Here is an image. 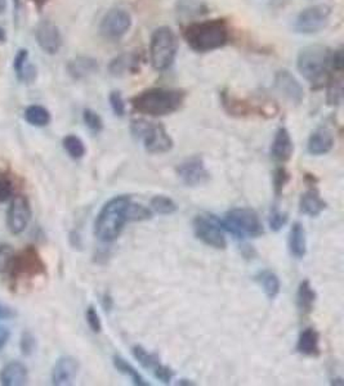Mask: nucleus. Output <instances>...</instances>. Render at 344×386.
Here are the masks:
<instances>
[{
  "mask_svg": "<svg viewBox=\"0 0 344 386\" xmlns=\"http://www.w3.org/2000/svg\"><path fill=\"white\" fill-rule=\"evenodd\" d=\"M102 307L105 309L106 312H110L113 307V300L111 296L109 294H105L102 296Z\"/></svg>",
  "mask_w": 344,
  "mask_h": 386,
  "instance_id": "nucleus-48",
  "label": "nucleus"
},
{
  "mask_svg": "<svg viewBox=\"0 0 344 386\" xmlns=\"http://www.w3.org/2000/svg\"><path fill=\"white\" fill-rule=\"evenodd\" d=\"M35 39L38 45L48 55H56L62 47V35L60 33V28L48 20L38 23Z\"/></svg>",
  "mask_w": 344,
  "mask_h": 386,
  "instance_id": "nucleus-15",
  "label": "nucleus"
},
{
  "mask_svg": "<svg viewBox=\"0 0 344 386\" xmlns=\"http://www.w3.org/2000/svg\"><path fill=\"white\" fill-rule=\"evenodd\" d=\"M186 101V93L172 88H151L137 94L132 99L134 111L152 118L167 116L181 110Z\"/></svg>",
  "mask_w": 344,
  "mask_h": 386,
  "instance_id": "nucleus-2",
  "label": "nucleus"
},
{
  "mask_svg": "<svg viewBox=\"0 0 344 386\" xmlns=\"http://www.w3.org/2000/svg\"><path fill=\"white\" fill-rule=\"evenodd\" d=\"M132 204V198L127 195H120L110 198L102 209L94 222V234L96 237L105 244H111L118 239L129 223V206Z\"/></svg>",
  "mask_w": 344,
  "mask_h": 386,
  "instance_id": "nucleus-1",
  "label": "nucleus"
},
{
  "mask_svg": "<svg viewBox=\"0 0 344 386\" xmlns=\"http://www.w3.org/2000/svg\"><path fill=\"white\" fill-rule=\"evenodd\" d=\"M221 225L225 232L231 233L236 239H257L265 233V228L258 214L246 208H238L227 211L225 218L221 219Z\"/></svg>",
  "mask_w": 344,
  "mask_h": 386,
  "instance_id": "nucleus-6",
  "label": "nucleus"
},
{
  "mask_svg": "<svg viewBox=\"0 0 344 386\" xmlns=\"http://www.w3.org/2000/svg\"><path fill=\"white\" fill-rule=\"evenodd\" d=\"M31 219V206L28 197L17 195L12 198L7 212V227L12 234H21Z\"/></svg>",
  "mask_w": 344,
  "mask_h": 386,
  "instance_id": "nucleus-13",
  "label": "nucleus"
},
{
  "mask_svg": "<svg viewBox=\"0 0 344 386\" xmlns=\"http://www.w3.org/2000/svg\"><path fill=\"white\" fill-rule=\"evenodd\" d=\"M28 368L21 362H11L0 371V384L4 386H21L28 382Z\"/></svg>",
  "mask_w": 344,
  "mask_h": 386,
  "instance_id": "nucleus-22",
  "label": "nucleus"
},
{
  "mask_svg": "<svg viewBox=\"0 0 344 386\" xmlns=\"http://www.w3.org/2000/svg\"><path fill=\"white\" fill-rule=\"evenodd\" d=\"M344 57L342 50H335V52H331V69L334 71L343 70Z\"/></svg>",
  "mask_w": 344,
  "mask_h": 386,
  "instance_id": "nucleus-45",
  "label": "nucleus"
},
{
  "mask_svg": "<svg viewBox=\"0 0 344 386\" xmlns=\"http://www.w3.org/2000/svg\"><path fill=\"white\" fill-rule=\"evenodd\" d=\"M13 316V310L7 307V305H4L3 302H0V319H7V318H11V317Z\"/></svg>",
  "mask_w": 344,
  "mask_h": 386,
  "instance_id": "nucleus-47",
  "label": "nucleus"
},
{
  "mask_svg": "<svg viewBox=\"0 0 344 386\" xmlns=\"http://www.w3.org/2000/svg\"><path fill=\"white\" fill-rule=\"evenodd\" d=\"M7 40V34H6V30L3 28H0V42H4Z\"/></svg>",
  "mask_w": 344,
  "mask_h": 386,
  "instance_id": "nucleus-51",
  "label": "nucleus"
},
{
  "mask_svg": "<svg viewBox=\"0 0 344 386\" xmlns=\"http://www.w3.org/2000/svg\"><path fill=\"white\" fill-rule=\"evenodd\" d=\"M79 362L74 357H62L58 359L52 370V384L57 386L71 385L79 373Z\"/></svg>",
  "mask_w": 344,
  "mask_h": 386,
  "instance_id": "nucleus-18",
  "label": "nucleus"
},
{
  "mask_svg": "<svg viewBox=\"0 0 344 386\" xmlns=\"http://www.w3.org/2000/svg\"><path fill=\"white\" fill-rule=\"evenodd\" d=\"M20 348H21L22 353L25 356H31L36 349L35 337L33 336L31 334H28V332H25L21 337Z\"/></svg>",
  "mask_w": 344,
  "mask_h": 386,
  "instance_id": "nucleus-44",
  "label": "nucleus"
},
{
  "mask_svg": "<svg viewBox=\"0 0 344 386\" xmlns=\"http://www.w3.org/2000/svg\"><path fill=\"white\" fill-rule=\"evenodd\" d=\"M290 182V173L284 166L276 169L274 174V195L281 196L282 191L287 187V184Z\"/></svg>",
  "mask_w": 344,
  "mask_h": 386,
  "instance_id": "nucleus-36",
  "label": "nucleus"
},
{
  "mask_svg": "<svg viewBox=\"0 0 344 386\" xmlns=\"http://www.w3.org/2000/svg\"><path fill=\"white\" fill-rule=\"evenodd\" d=\"M274 88L281 96L294 105H301L304 91L301 83L288 70H280L274 75Z\"/></svg>",
  "mask_w": 344,
  "mask_h": 386,
  "instance_id": "nucleus-16",
  "label": "nucleus"
},
{
  "mask_svg": "<svg viewBox=\"0 0 344 386\" xmlns=\"http://www.w3.org/2000/svg\"><path fill=\"white\" fill-rule=\"evenodd\" d=\"M334 147V137L328 127H318L309 135L307 149L314 156L329 154Z\"/></svg>",
  "mask_w": 344,
  "mask_h": 386,
  "instance_id": "nucleus-21",
  "label": "nucleus"
},
{
  "mask_svg": "<svg viewBox=\"0 0 344 386\" xmlns=\"http://www.w3.org/2000/svg\"><path fill=\"white\" fill-rule=\"evenodd\" d=\"M331 8L326 4H316L303 9L295 20L296 33L303 35H312L326 28L331 20Z\"/></svg>",
  "mask_w": 344,
  "mask_h": 386,
  "instance_id": "nucleus-10",
  "label": "nucleus"
},
{
  "mask_svg": "<svg viewBox=\"0 0 344 386\" xmlns=\"http://www.w3.org/2000/svg\"><path fill=\"white\" fill-rule=\"evenodd\" d=\"M294 152V143L287 127H279L274 133V141L271 144V157L274 161L285 164L290 161Z\"/></svg>",
  "mask_w": 344,
  "mask_h": 386,
  "instance_id": "nucleus-19",
  "label": "nucleus"
},
{
  "mask_svg": "<svg viewBox=\"0 0 344 386\" xmlns=\"http://www.w3.org/2000/svg\"><path fill=\"white\" fill-rule=\"evenodd\" d=\"M194 233L203 244L217 250L227 247L225 229L221 225V219L216 215H197L192 222Z\"/></svg>",
  "mask_w": 344,
  "mask_h": 386,
  "instance_id": "nucleus-9",
  "label": "nucleus"
},
{
  "mask_svg": "<svg viewBox=\"0 0 344 386\" xmlns=\"http://www.w3.org/2000/svg\"><path fill=\"white\" fill-rule=\"evenodd\" d=\"M128 217H129V222H143V220L152 218V212L143 205L132 203L129 206Z\"/></svg>",
  "mask_w": 344,
  "mask_h": 386,
  "instance_id": "nucleus-37",
  "label": "nucleus"
},
{
  "mask_svg": "<svg viewBox=\"0 0 344 386\" xmlns=\"http://www.w3.org/2000/svg\"><path fill=\"white\" fill-rule=\"evenodd\" d=\"M140 55L137 52L121 53L115 57L109 64V71L113 76H126L128 74H137L140 71Z\"/></svg>",
  "mask_w": 344,
  "mask_h": 386,
  "instance_id": "nucleus-20",
  "label": "nucleus"
},
{
  "mask_svg": "<svg viewBox=\"0 0 344 386\" xmlns=\"http://www.w3.org/2000/svg\"><path fill=\"white\" fill-rule=\"evenodd\" d=\"M33 3H34V6H35L38 9H42L50 0H31Z\"/></svg>",
  "mask_w": 344,
  "mask_h": 386,
  "instance_id": "nucleus-49",
  "label": "nucleus"
},
{
  "mask_svg": "<svg viewBox=\"0 0 344 386\" xmlns=\"http://www.w3.org/2000/svg\"><path fill=\"white\" fill-rule=\"evenodd\" d=\"M132 354L143 368L152 373L156 379L162 381V384H169L173 380L174 373L172 371V368L162 363V361L155 353H150L143 346L135 345L132 348Z\"/></svg>",
  "mask_w": 344,
  "mask_h": 386,
  "instance_id": "nucleus-14",
  "label": "nucleus"
},
{
  "mask_svg": "<svg viewBox=\"0 0 344 386\" xmlns=\"http://www.w3.org/2000/svg\"><path fill=\"white\" fill-rule=\"evenodd\" d=\"M65 151L70 154L74 160H80L85 156L87 148H85L84 142L82 141L77 135H66L62 141Z\"/></svg>",
  "mask_w": 344,
  "mask_h": 386,
  "instance_id": "nucleus-32",
  "label": "nucleus"
},
{
  "mask_svg": "<svg viewBox=\"0 0 344 386\" xmlns=\"http://www.w3.org/2000/svg\"><path fill=\"white\" fill-rule=\"evenodd\" d=\"M132 28V17L127 11L113 8L104 16L99 23V34L106 40L116 42L128 34Z\"/></svg>",
  "mask_w": 344,
  "mask_h": 386,
  "instance_id": "nucleus-11",
  "label": "nucleus"
},
{
  "mask_svg": "<svg viewBox=\"0 0 344 386\" xmlns=\"http://www.w3.org/2000/svg\"><path fill=\"white\" fill-rule=\"evenodd\" d=\"M7 9V0H0V14L4 13Z\"/></svg>",
  "mask_w": 344,
  "mask_h": 386,
  "instance_id": "nucleus-52",
  "label": "nucleus"
},
{
  "mask_svg": "<svg viewBox=\"0 0 344 386\" xmlns=\"http://www.w3.org/2000/svg\"><path fill=\"white\" fill-rule=\"evenodd\" d=\"M14 251L11 246H0V273H4L9 269L11 261L13 259Z\"/></svg>",
  "mask_w": 344,
  "mask_h": 386,
  "instance_id": "nucleus-43",
  "label": "nucleus"
},
{
  "mask_svg": "<svg viewBox=\"0 0 344 386\" xmlns=\"http://www.w3.org/2000/svg\"><path fill=\"white\" fill-rule=\"evenodd\" d=\"M177 385H195V382H192L190 380H179Z\"/></svg>",
  "mask_w": 344,
  "mask_h": 386,
  "instance_id": "nucleus-53",
  "label": "nucleus"
},
{
  "mask_svg": "<svg viewBox=\"0 0 344 386\" xmlns=\"http://www.w3.org/2000/svg\"><path fill=\"white\" fill-rule=\"evenodd\" d=\"M328 96L326 102L329 106H338L343 97V81L340 77H331L328 81Z\"/></svg>",
  "mask_w": 344,
  "mask_h": 386,
  "instance_id": "nucleus-34",
  "label": "nucleus"
},
{
  "mask_svg": "<svg viewBox=\"0 0 344 386\" xmlns=\"http://www.w3.org/2000/svg\"><path fill=\"white\" fill-rule=\"evenodd\" d=\"M113 367H115L120 373H123L124 376H127V378L132 380V382H133L134 385L150 386V382L143 379V376L134 368L133 365H131V363L127 362L123 357H120V356H113Z\"/></svg>",
  "mask_w": 344,
  "mask_h": 386,
  "instance_id": "nucleus-30",
  "label": "nucleus"
},
{
  "mask_svg": "<svg viewBox=\"0 0 344 386\" xmlns=\"http://www.w3.org/2000/svg\"><path fill=\"white\" fill-rule=\"evenodd\" d=\"M316 299V291L312 288L311 282L309 280L301 282L296 291V308L303 317L309 316L312 313Z\"/></svg>",
  "mask_w": 344,
  "mask_h": 386,
  "instance_id": "nucleus-27",
  "label": "nucleus"
},
{
  "mask_svg": "<svg viewBox=\"0 0 344 386\" xmlns=\"http://www.w3.org/2000/svg\"><path fill=\"white\" fill-rule=\"evenodd\" d=\"M289 217L287 212L280 211L277 208H274L271 214H270V219H268V225L272 232H279L287 225L288 223Z\"/></svg>",
  "mask_w": 344,
  "mask_h": 386,
  "instance_id": "nucleus-38",
  "label": "nucleus"
},
{
  "mask_svg": "<svg viewBox=\"0 0 344 386\" xmlns=\"http://www.w3.org/2000/svg\"><path fill=\"white\" fill-rule=\"evenodd\" d=\"M110 105L113 108V113L119 118H123L126 115V102L123 99V96L120 91H113L110 94Z\"/></svg>",
  "mask_w": 344,
  "mask_h": 386,
  "instance_id": "nucleus-42",
  "label": "nucleus"
},
{
  "mask_svg": "<svg viewBox=\"0 0 344 386\" xmlns=\"http://www.w3.org/2000/svg\"><path fill=\"white\" fill-rule=\"evenodd\" d=\"M14 9H16V13H18L21 11V0H13Z\"/></svg>",
  "mask_w": 344,
  "mask_h": 386,
  "instance_id": "nucleus-50",
  "label": "nucleus"
},
{
  "mask_svg": "<svg viewBox=\"0 0 344 386\" xmlns=\"http://www.w3.org/2000/svg\"><path fill=\"white\" fill-rule=\"evenodd\" d=\"M254 280L263 288L265 294L270 300L276 299L280 294L281 282L277 274L274 273L272 271H260L254 276Z\"/></svg>",
  "mask_w": 344,
  "mask_h": 386,
  "instance_id": "nucleus-29",
  "label": "nucleus"
},
{
  "mask_svg": "<svg viewBox=\"0 0 344 386\" xmlns=\"http://www.w3.org/2000/svg\"><path fill=\"white\" fill-rule=\"evenodd\" d=\"M289 250L295 259H303L307 254V236L306 229L299 222L292 225L289 236Z\"/></svg>",
  "mask_w": 344,
  "mask_h": 386,
  "instance_id": "nucleus-28",
  "label": "nucleus"
},
{
  "mask_svg": "<svg viewBox=\"0 0 344 386\" xmlns=\"http://www.w3.org/2000/svg\"><path fill=\"white\" fill-rule=\"evenodd\" d=\"M13 69L17 79L22 83L31 84L35 81L38 70L34 64L28 62V50H20L17 52L14 57Z\"/></svg>",
  "mask_w": 344,
  "mask_h": 386,
  "instance_id": "nucleus-26",
  "label": "nucleus"
},
{
  "mask_svg": "<svg viewBox=\"0 0 344 386\" xmlns=\"http://www.w3.org/2000/svg\"><path fill=\"white\" fill-rule=\"evenodd\" d=\"M132 133L135 138L143 141V147L148 154H167L174 146L173 138L162 124H154L145 120H133Z\"/></svg>",
  "mask_w": 344,
  "mask_h": 386,
  "instance_id": "nucleus-7",
  "label": "nucleus"
},
{
  "mask_svg": "<svg viewBox=\"0 0 344 386\" xmlns=\"http://www.w3.org/2000/svg\"><path fill=\"white\" fill-rule=\"evenodd\" d=\"M296 67L312 88L318 89L331 77V50L323 45L306 47L298 55Z\"/></svg>",
  "mask_w": 344,
  "mask_h": 386,
  "instance_id": "nucleus-4",
  "label": "nucleus"
},
{
  "mask_svg": "<svg viewBox=\"0 0 344 386\" xmlns=\"http://www.w3.org/2000/svg\"><path fill=\"white\" fill-rule=\"evenodd\" d=\"M183 38L191 50L205 53L225 47L230 40V28L221 18L194 22L184 28Z\"/></svg>",
  "mask_w": 344,
  "mask_h": 386,
  "instance_id": "nucleus-3",
  "label": "nucleus"
},
{
  "mask_svg": "<svg viewBox=\"0 0 344 386\" xmlns=\"http://www.w3.org/2000/svg\"><path fill=\"white\" fill-rule=\"evenodd\" d=\"M326 208L328 204L323 201L320 196V192L315 187H311L307 192H304L299 200L301 212L312 218L318 217Z\"/></svg>",
  "mask_w": 344,
  "mask_h": 386,
  "instance_id": "nucleus-25",
  "label": "nucleus"
},
{
  "mask_svg": "<svg viewBox=\"0 0 344 386\" xmlns=\"http://www.w3.org/2000/svg\"><path fill=\"white\" fill-rule=\"evenodd\" d=\"M296 351L306 357H318L320 349V334L315 329H306L299 334L296 346Z\"/></svg>",
  "mask_w": 344,
  "mask_h": 386,
  "instance_id": "nucleus-24",
  "label": "nucleus"
},
{
  "mask_svg": "<svg viewBox=\"0 0 344 386\" xmlns=\"http://www.w3.org/2000/svg\"><path fill=\"white\" fill-rule=\"evenodd\" d=\"M83 120L88 129L93 133H101L104 130V120L99 113L91 108H85L83 111Z\"/></svg>",
  "mask_w": 344,
  "mask_h": 386,
  "instance_id": "nucleus-35",
  "label": "nucleus"
},
{
  "mask_svg": "<svg viewBox=\"0 0 344 386\" xmlns=\"http://www.w3.org/2000/svg\"><path fill=\"white\" fill-rule=\"evenodd\" d=\"M178 39L168 26L156 28L150 42V59L156 71L168 70L176 59Z\"/></svg>",
  "mask_w": 344,
  "mask_h": 386,
  "instance_id": "nucleus-5",
  "label": "nucleus"
},
{
  "mask_svg": "<svg viewBox=\"0 0 344 386\" xmlns=\"http://www.w3.org/2000/svg\"><path fill=\"white\" fill-rule=\"evenodd\" d=\"M179 12L183 13L201 14L206 12V7L201 3H197L195 0H181L178 3Z\"/></svg>",
  "mask_w": 344,
  "mask_h": 386,
  "instance_id": "nucleus-40",
  "label": "nucleus"
},
{
  "mask_svg": "<svg viewBox=\"0 0 344 386\" xmlns=\"http://www.w3.org/2000/svg\"><path fill=\"white\" fill-rule=\"evenodd\" d=\"M25 120L34 127H47L52 120L50 111L43 106H28L25 111Z\"/></svg>",
  "mask_w": 344,
  "mask_h": 386,
  "instance_id": "nucleus-31",
  "label": "nucleus"
},
{
  "mask_svg": "<svg viewBox=\"0 0 344 386\" xmlns=\"http://www.w3.org/2000/svg\"><path fill=\"white\" fill-rule=\"evenodd\" d=\"M222 105L225 107L226 111L232 115V116H249V115H260V116H267V118H274L276 113L274 111H270L267 108H263L262 106L253 105L245 101H240L238 98H233L226 91L222 93Z\"/></svg>",
  "mask_w": 344,
  "mask_h": 386,
  "instance_id": "nucleus-17",
  "label": "nucleus"
},
{
  "mask_svg": "<svg viewBox=\"0 0 344 386\" xmlns=\"http://www.w3.org/2000/svg\"><path fill=\"white\" fill-rule=\"evenodd\" d=\"M99 66L97 59L88 56H79L71 59L67 64V72L72 79L82 80L91 76L99 71Z\"/></svg>",
  "mask_w": 344,
  "mask_h": 386,
  "instance_id": "nucleus-23",
  "label": "nucleus"
},
{
  "mask_svg": "<svg viewBox=\"0 0 344 386\" xmlns=\"http://www.w3.org/2000/svg\"><path fill=\"white\" fill-rule=\"evenodd\" d=\"M9 336H11V332H9L7 327L0 326V351L7 344Z\"/></svg>",
  "mask_w": 344,
  "mask_h": 386,
  "instance_id": "nucleus-46",
  "label": "nucleus"
},
{
  "mask_svg": "<svg viewBox=\"0 0 344 386\" xmlns=\"http://www.w3.org/2000/svg\"><path fill=\"white\" fill-rule=\"evenodd\" d=\"M85 318H87V323L89 326L94 334H99L102 331V322H101V318H99V314L97 313V310L94 307H89L87 309L85 312Z\"/></svg>",
  "mask_w": 344,
  "mask_h": 386,
  "instance_id": "nucleus-41",
  "label": "nucleus"
},
{
  "mask_svg": "<svg viewBox=\"0 0 344 386\" xmlns=\"http://www.w3.org/2000/svg\"><path fill=\"white\" fill-rule=\"evenodd\" d=\"M151 209L162 215H172L178 210V206L173 198L164 195H156L150 201Z\"/></svg>",
  "mask_w": 344,
  "mask_h": 386,
  "instance_id": "nucleus-33",
  "label": "nucleus"
},
{
  "mask_svg": "<svg viewBox=\"0 0 344 386\" xmlns=\"http://www.w3.org/2000/svg\"><path fill=\"white\" fill-rule=\"evenodd\" d=\"M13 195V182L11 176L0 171V204L8 201Z\"/></svg>",
  "mask_w": 344,
  "mask_h": 386,
  "instance_id": "nucleus-39",
  "label": "nucleus"
},
{
  "mask_svg": "<svg viewBox=\"0 0 344 386\" xmlns=\"http://www.w3.org/2000/svg\"><path fill=\"white\" fill-rule=\"evenodd\" d=\"M176 174L187 187H199L211 181V173L201 157L194 156L181 162L176 168Z\"/></svg>",
  "mask_w": 344,
  "mask_h": 386,
  "instance_id": "nucleus-12",
  "label": "nucleus"
},
{
  "mask_svg": "<svg viewBox=\"0 0 344 386\" xmlns=\"http://www.w3.org/2000/svg\"><path fill=\"white\" fill-rule=\"evenodd\" d=\"M9 271L14 280L34 278L47 273V266L35 247L28 246L21 253L13 255Z\"/></svg>",
  "mask_w": 344,
  "mask_h": 386,
  "instance_id": "nucleus-8",
  "label": "nucleus"
}]
</instances>
